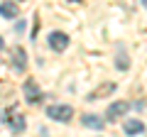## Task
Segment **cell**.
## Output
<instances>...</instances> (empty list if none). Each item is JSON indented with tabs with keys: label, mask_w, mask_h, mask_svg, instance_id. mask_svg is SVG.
<instances>
[{
	"label": "cell",
	"mask_w": 147,
	"mask_h": 137,
	"mask_svg": "<svg viewBox=\"0 0 147 137\" xmlns=\"http://www.w3.org/2000/svg\"><path fill=\"white\" fill-rule=\"evenodd\" d=\"M84 122L86 127H96V130H100V127H103V118H96V115H84Z\"/></svg>",
	"instance_id": "cell-9"
},
{
	"label": "cell",
	"mask_w": 147,
	"mask_h": 137,
	"mask_svg": "<svg viewBox=\"0 0 147 137\" xmlns=\"http://www.w3.org/2000/svg\"><path fill=\"white\" fill-rule=\"evenodd\" d=\"M113 91H115V86H113V83H103L100 88H96L93 93L88 95V98H91V100H96V98H103L105 93H113Z\"/></svg>",
	"instance_id": "cell-6"
},
{
	"label": "cell",
	"mask_w": 147,
	"mask_h": 137,
	"mask_svg": "<svg viewBox=\"0 0 147 137\" xmlns=\"http://www.w3.org/2000/svg\"><path fill=\"white\" fill-rule=\"evenodd\" d=\"M25 61H27V59H25V49L17 47L15 49V68H17V71H25Z\"/></svg>",
	"instance_id": "cell-10"
},
{
	"label": "cell",
	"mask_w": 147,
	"mask_h": 137,
	"mask_svg": "<svg viewBox=\"0 0 147 137\" xmlns=\"http://www.w3.org/2000/svg\"><path fill=\"white\" fill-rule=\"evenodd\" d=\"M7 120H12V125H10L12 132H22V130H25V115H22L17 108L5 110V122H7Z\"/></svg>",
	"instance_id": "cell-1"
},
{
	"label": "cell",
	"mask_w": 147,
	"mask_h": 137,
	"mask_svg": "<svg viewBox=\"0 0 147 137\" xmlns=\"http://www.w3.org/2000/svg\"><path fill=\"white\" fill-rule=\"evenodd\" d=\"M49 44H52L54 52H64V49L69 47V37L64 32H52V34H49Z\"/></svg>",
	"instance_id": "cell-3"
},
{
	"label": "cell",
	"mask_w": 147,
	"mask_h": 137,
	"mask_svg": "<svg viewBox=\"0 0 147 137\" xmlns=\"http://www.w3.org/2000/svg\"><path fill=\"white\" fill-rule=\"evenodd\" d=\"M47 115L52 118V120H59V122H69L71 120V115H74V110L69 105H52L47 110Z\"/></svg>",
	"instance_id": "cell-2"
},
{
	"label": "cell",
	"mask_w": 147,
	"mask_h": 137,
	"mask_svg": "<svg viewBox=\"0 0 147 137\" xmlns=\"http://www.w3.org/2000/svg\"><path fill=\"white\" fill-rule=\"evenodd\" d=\"M22 91H25V98L30 100V103H39L42 100V93H39V88H37L34 81H25V86H22Z\"/></svg>",
	"instance_id": "cell-4"
},
{
	"label": "cell",
	"mask_w": 147,
	"mask_h": 137,
	"mask_svg": "<svg viewBox=\"0 0 147 137\" xmlns=\"http://www.w3.org/2000/svg\"><path fill=\"white\" fill-rule=\"evenodd\" d=\"M142 130H145V125H142L140 120H127L125 122V132L127 135H140Z\"/></svg>",
	"instance_id": "cell-7"
},
{
	"label": "cell",
	"mask_w": 147,
	"mask_h": 137,
	"mask_svg": "<svg viewBox=\"0 0 147 137\" xmlns=\"http://www.w3.org/2000/svg\"><path fill=\"white\" fill-rule=\"evenodd\" d=\"M17 12H20V10H17V5H15V3H7V0L3 3V17L12 20V17H17Z\"/></svg>",
	"instance_id": "cell-8"
},
{
	"label": "cell",
	"mask_w": 147,
	"mask_h": 137,
	"mask_svg": "<svg viewBox=\"0 0 147 137\" xmlns=\"http://www.w3.org/2000/svg\"><path fill=\"white\" fill-rule=\"evenodd\" d=\"M123 113H127V103L125 100H118V103H113V105L108 108V120H118Z\"/></svg>",
	"instance_id": "cell-5"
}]
</instances>
